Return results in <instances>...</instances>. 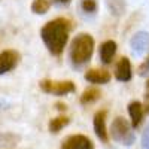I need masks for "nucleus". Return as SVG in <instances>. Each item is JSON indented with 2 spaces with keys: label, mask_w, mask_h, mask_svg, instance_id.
I'll list each match as a JSON object with an SVG mask.
<instances>
[{
  "label": "nucleus",
  "mask_w": 149,
  "mask_h": 149,
  "mask_svg": "<svg viewBox=\"0 0 149 149\" xmlns=\"http://www.w3.org/2000/svg\"><path fill=\"white\" fill-rule=\"evenodd\" d=\"M72 22L67 18H55L48 21L40 29V37L52 55H61L69 42Z\"/></svg>",
  "instance_id": "f257e3e1"
},
{
  "label": "nucleus",
  "mask_w": 149,
  "mask_h": 149,
  "mask_svg": "<svg viewBox=\"0 0 149 149\" xmlns=\"http://www.w3.org/2000/svg\"><path fill=\"white\" fill-rule=\"evenodd\" d=\"M94 52V39L88 33H81L72 40L70 60L74 67H81L91 60Z\"/></svg>",
  "instance_id": "f03ea898"
},
{
  "label": "nucleus",
  "mask_w": 149,
  "mask_h": 149,
  "mask_svg": "<svg viewBox=\"0 0 149 149\" xmlns=\"http://www.w3.org/2000/svg\"><path fill=\"white\" fill-rule=\"evenodd\" d=\"M130 127V124L125 121V118L118 116L113 119L110 125V136L115 142H119L121 145L131 146L134 143V133Z\"/></svg>",
  "instance_id": "7ed1b4c3"
},
{
  "label": "nucleus",
  "mask_w": 149,
  "mask_h": 149,
  "mask_svg": "<svg viewBox=\"0 0 149 149\" xmlns=\"http://www.w3.org/2000/svg\"><path fill=\"white\" fill-rule=\"evenodd\" d=\"M40 90L46 94L52 95H67L74 93V84L72 81H52V79H43L40 81Z\"/></svg>",
  "instance_id": "20e7f679"
},
{
  "label": "nucleus",
  "mask_w": 149,
  "mask_h": 149,
  "mask_svg": "<svg viewBox=\"0 0 149 149\" xmlns=\"http://www.w3.org/2000/svg\"><path fill=\"white\" fill-rule=\"evenodd\" d=\"M19 52L15 49H6L0 52V74H5L10 70H14L19 63Z\"/></svg>",
  "instance_id": "39448f33"
},
{
  "label": "nucleus",
  "mask_w": 149,
  "mask_h": 149,
  "mask_svg": "<svg viewBox=\"0 0 149 149\" xmlns=\"http://www.w3.org/2000/svg\"><path fill=\"white\" fill-rule=\"evenodd\" d=\"M61 149H94V143L84 134H72L63 140Z\"/></svg>",
  "instance_id": "423d86ee"
},
{
  "label": "nucleus",
  "mask_w": 149,
  "mask_h": 149,
  "mask_svg": "<svg viewBox=\"0 0 149 149\" xmlns=\"http://www.w3.org/2000/svg\"><path fill=\"white\" fill-rule=\"evenodd\" d=\"M130 46H131V51L134 55H137V57L143 55L149 48V33L146 31L136 33L130 40Z\"/></svg>",
  "instance_id": "0eeeda50"
},
{
  "label": "nucleus",
  "mask_w": 149,
  "mask_h": 149,
  "mask_svg": "<svg viewBox=\"0 0 149 149\" xmlns=\"http://www.w3.org/2000/svg\"><path fill=\"white\" fill-rule=\"evenodd\" d=\"M106 116H107V112L106 110H98L97 113L94 115V131L95 136L100 139L103 143L109 142V131L106 127Z\"/></svg>",
  "instance_id": "6e6552de"
},
{
  "label": "nucleus",
  "mask_w": 149,
  "mask_h": 149,
  "mask_svg": "<svg viewBox=\"0 0 149 149\" xmlns=\"http://www.w3.org/2000/svg\"><path fill=\"white\" fill-rule=\"evenodd\" d=\"M85 79L90 84H95V85H103L107 84L112 79V74L109 70L106 69H90L85 72Z\"/></svg>",
  "instance_id": "1a4fd4ad"
},
{
  "label": "nucleus",
  "mask_w": 149,
  "mask_h": 149,
  "mask_svg": "<svg viewBox=\"0 0 149 149\" xmlns=\"http://www.w3.org/2000/svg\"><path fill=\"white\" fill-rule=\"evenodd\" d=\"M131 63L127 57H121L115 66V78L119 82H128L131 79Z\"/></svg>",
  "instance_id": "9d476101"
},
{
  "label": "nucleus",
  "mask_w": 149,
  "mask_h": 149,
  "mask_svg": "<svg viewBox=\"0 0 149 149\" xmlns=\"http://www.w3.org/2000/svg\"><path fill=\"white\" fill-rule=\"evenodd\" d=\"M128 115L131 119V127L133 128H137L142 121H143V115H145V107L140 102L134 100L128 104Z\"/></svg>",
  "instance_id": "9b49d317"
},
{
  "label": "nucleus",
  "mask_w": 149,
  "mask_h": 149,
  "mask_svg": "<svg viewBox=\"0 0 149 149\" xmlns=\"http://www.w3.org/2000/svg\"><path fill=\"white\" fill-rule=\"evenodd\" d=\"M115 54H116V42L106 40V42L102 43V46H100V60H102V63L110 64L113 57H115Z\"/></svg>",
  "instance_id": "f8f14e48"
},
{
  "label": "nucleus",
  "mask_w": 149,
  "mask_h": 149,
  "mask_svg": "<svg viewBox=\"0 0 149 149\" xmlns=\"http://www.w3.org/2000/svg\"><path fill=\"white\" fill-rule=\"evenodd\" d=\"M102 97V91L95 88V86H90V88H86L82 95H81V103L82 104H93L94 102H97L98 98Z\"/></svg>",
  "instance_id": "ddd939ff"
},
{
  "label": "nucleus",
  "mask_w": 149,
  "mask_h": 149,
  "mask_svg": "<svg viewBox=\"0 0 149 149\" xmlns=\"http://www.w3.org/2000/svg\"><path fill=\"white\" fill-rule=\"evenodd\" d=\"M69 122H70V119H69L67 116L61 115V116L52 118L51 121H49V125H48V128H49V131H51L52 134H57V133H60L61 130H63V128L67 125Z\"/></svg>",
  "instance_id": "4468645a"
},
{
  "label": "nucleus",
  "mask_w": 149,
  "mask_h": 149,
  "mask_svg": "<svg viewBox=\"0 0 149 149\" xmlns=\"http://www.w3.org/2000/svg\"><path fill=\"white\" fill-rule=\"evenodd\" d=\"M49 8H51V5H49L48 0H33V3H31V10L37 15L46 14Z\"/></svg>",
  "instance_id": "2eb2a0df"
},
{
  "label": "nucleus",
  "mask_w": 149,
  "mask_h": 149,
  "mask_svg": "<svg viewBox=\"0 0 149 149\" xmlns=\"http://www.w3.org/2000/svg\"><path fill=\"white\" fill-rule=\"evenodd\" d=\"M81 8L84 12H88V14H94V12L97 10L98 5L95 0H82L81 2Z\"/></svg>",
  "instance_id": "dca6fc26"
},
{
  "label": "nucleus",
  "mask_w": 149,
  "mask_h": 149,
  "mask_svg": "<svg viewBox=\"0 0 149 149\" xmlns=\"http://www.w3.org/2000/svg\"><path fill=\"white\" fill-rule=\"evenodd\" d=\"M148 73H149V57H146L143 60V63L139 66V74L140 76H146Z\"/></svg>",
  "instance_id": "f3484780"
},
{
  "label": "nucleus",
  "mask_w": 149,
  "mask_h": 149,
  "mask_svg": "<svg viewBox=\"0 0 149 149\" xmlns=\"http://www.w3.org/2000/svg\"><path fill=\"white\" fill-rule=\"evenodd\" d=\"M142 149H149V125L146 127L142 136Z\"/></svg>",
  "instance_id": "a211bd4d"
},
{
  "label": "nucleus",
  "mask_w": 149,
  "mask_h": 149,
  "mask_svg": "<svg viewBox=\"0 0 149 149\" xmlns=\"http://www.w3.org/2000/svg\"><path fill=\"white\" fill-rule=\"evenodd\" d=\"M145 110L149 113V79L146 82V88H145Z\"/></svg>",
  "instance_id": "6ab92c4d"
},
{
  "label": "nucleus",
  "mask_w": 149,
  "mask_h": 149,
  "mask_svg": "<svg viewBox=\"0 0 149 149\" xmlns=\"http://www.w3.org/2000/svg\"><path fill=\"white\" fill-rule=\"evenodd\" d=\"M55 3H60V5H69L72 0H54Z\"/></svg>",
  "instance_id": "aec40b11"
},
{
  "label": "nucleus",
  "mask_w": 149,
  "mask_h": 149,
  "mask_svg": "<svg viewBox=\"0 0 149 149\" xmlns=\"http://www.w3.org/2000/svg\"><path fill=\"white\" fill-rule=\"evenodd\" d=\"M57 109H58V110H66V109H67V106H66V104H63V103H57Z\"/></svg>",
  "instance_id": "412c9836"
}]
</instances>
